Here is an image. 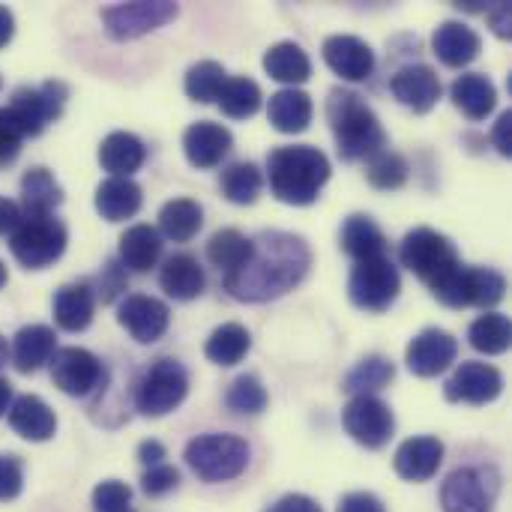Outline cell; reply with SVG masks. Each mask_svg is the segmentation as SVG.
Listing matches in <instances>:
<instances>
[{
	"label": "cell",
	"mask_w": 512,
	"mask_h": 512,
	"mask_svg": "<svg viewBox=\"0 0 512 512\" xmlns=\"http://www.w3.org/2000/svg\"><path fill=\"white\" fill-rule=\"evenodd\" d=\"M21 222V207L9 198H0V234H12Z\"/></svg>",
	"instance_id": "54"
},
{
	"label": "cell",
	"mask_w": 512,
	"mask_h": 512,
	"mask_svg": "<svg viewBox=\"0 0 512 512\" xmlns=\"http://www.w3.org/2000/svg\"><path fill=\"white\" fill-rule=\"evenodd\" d=\"M504 393V375L480 360H465L444 384L447 402L456 405H489Z\"/></svg>",
	"instance_id": "14"
},
{
	"label": "cell",
	"mask_w": 512,
	"mask_h": 512,
	"mask_svg": "<svg viewBox=\"0 0 512 512\" xmlns=\"http://www.w3.org/2000/svg\"><path fill=\"white\" fill-rule=\"evenodd\" d=\"M9 426L24 441L39 444V441H48L57 432V417L39 396H18L9 405Z\"/></svg>",
	"instance_id": "28"
},
{
	"label": "cell",
	"mask_w": 512,
	"mask_h": 512,
	"mask_svg": "<svg viewBox=\"0 0 512 512\" xmlns=\"http://www.w3.org/2000/svg\"><path fill=\"white\" fill-rule=\"evenodd\" d=\"M270 192L291 207H309L318 201L321 189L330 180V159L312 144L276 147L267 156Z\"/></svg>",
	"instance_id": "2"
},
{
	"label": "cell",
	"mask_w": 512,
	"mask_h": 512,
	"mask_svg": "<svg viewBox=\"0 0 512 512\" xmlns=\"http://www.w3.org/2000/svg\"><path fill=\"white\" fill-rule=\"evenodd\" d=\"M432 48L438 54V60L450 69H462L468 63H474L483 51V39L474 27L462 24V21H441L435 36H432Z\"/></svg>",
	"instance_id": "22"
},
{
	"label": "cell",
	"mask_w": 512,
	"mask_h": 512,
	"mask_svg": "<svg viewBox=\"0 0 512 512\" xmlns=\"http://www.w3.org/2000/svg\"><path fill=\"white\" fill-rule=\"evenodd\" d=\"M225 405H228V411H234V414L255 417V414H261V411L267 408V390H264V384H261L255 375H240V378L228 387Z\"/></svg>",
	"instance_id": "44"
},
{
	"label": "cell",
	"mask_w": 512,
	"mask_h": 512,
	"mask_svg": "<svg viewBox=\"0 0 512 512\" xmlns=\"http://www.w3.org/2000/svg\"><path fill=\"white\" fill-rule=\"evenodd\" d=\"M93 512H135L132 489L120 480H105L93 489Z\"/></svg>",
	"instance_id": "45"
},
{
	"label": "cell",
	"mask_w": 512,
	"mask_h": 512,
	"mask_svg": "<svg viewBox=\"0 0 512 512\" xmlns=\"http://www.w3.org/2000/svg\"><path fill=\"white\" fill-rule=\"evenodd\" d=\"M312 267L309 243L288 231H261L252 240V255L237 270L225 273V291L240 303H270L297 288Z\"/></svg>",
	"instance_id": "1"
},
{
	"label": "cell",
	"mask_w": 512,
	"mask_h": 512,
	"mask_svg": "<svg viewBox=\"0 0 512 512\" xmlns=\"http://www.w3.org/2000/svg\"><path fill=\"white\" fill-rule=\"evenodd\" d=\"M339 512H387V507L372 492H351L339 501Z\"/></svg>",
	"instance_id": "50"
},
{
	"label": "cell",
	"mask_w": 512,
	"mask_h": 512,
	"mask_svg": "<svg viewBox=\"0 0 512 512\" xmlns=\"http://www.w3.org/2000/svg\"><path fill=\"white\" fill-rule=\"evenodd\" d=\"M339 243H342V252L354 258V264L387 255V237H384V231L378 228V222L372 216H363V213H354V216L345 219L342 234H339Z\"/></svg>",
	"instance_id": "30"
},
{
	"label": "cell",
	"mask_w": 512,
	"mask_h": 512,
	"mask_svg": "<svg viewBox=\"0 0 512 512\" xmlns=\"http://www.w3.org/2000/svg\"><path fill=\"white\" fill-rule=\"evenodd\" d=\"M399 261L420 282H426L432 294H438L462 267V258H459L453 240L444 237L435 228H414V231H408L402 246H399Z\"/></svg>",
	"instance_id": "4"
},
{
	"label": "cell",
	"mask_w": 512,
	"mask_h": 512,
	"mask_svg": "<svg viewBox=\"0 0 512 512\" xmlns=\"http://www.w3.org/2000/svg\"><path fill=\"white\" fill-rule=\"evenodd\" d=\"M234 147V135L213 120H198L183 132V153L195 168H216Z\"/></svg>",
	"instance_id": "19"
},
{
	"label": "cell",
	"mask_w": 512,
	"mask_h": 512,
	"mask_svg": "<svg viewBox=\"0 0 512 512\" xmlns=\"http://www.w3.org/2000/svg\"><path fill=\"white\" fill-rule=\"evenodd\" d=\"M252 255V240L234 228H225V231H216L207 243V258L213 267H219L222 273H231L237 270L240 264H246V258Z\"/></svg>",
	"instance_id": "41"
},
{
	"label": "cell",
	"mask_w": 512,
	"mask_h": 512,
	"mask_svg": "<svg viewBox=\"0 0 512 512\" xmlns=\"http://www.w3.org/2000/svg\"><path fill=\"white\" fill-rule=\"evenodd\" d=\"M138 459H141V465L156 468V465H162V459H165V447H162L159 441H144V444L138 447Z\"/></svg>",
	"instance_id": "55"
},
{
	"label": "cell",
	"mask_w": 512,
	"mask_h": 512,
	"mask_svg": "<svg viewBox=\"0 0 512 512\" xmlns=\"http://www.w3.org/2000/svg\"><path fill=\"white\" fill-rule=\"evenodd\" d=\"M216 102H219L222 114H228L234 120H246V117H252L261 108L264 96H261L258 81H252L246 75H237V78H225Z\"/></svg>",
	"instance_id": "39"
},
{
	"label": "cell",
	"mask_w": 512,
	"mask_h": 512,
	"mask_svg": "<svg viewBox=\"0 0 512 512\" xmlns=\"http://www.w3.org/2000/svg\"><path fill=\"white\" fill-rule=\"evenodd\" d=\"M267 117L276 132L297 135V132L309 129V123H312V96L297 87H282L270 96Z\"/></svg>",
	"instance_id": "29"
},
{
	"label": "cell",
	"mask_w": 512,
	"mask_h": 512,
	"mask_svg": "<svg viewBox=\"0 0 512 512\" xmlns=\"http://www.w3.org/2000/svg\"><path fill=\"white\" fill-rule=\"evenodd\" d=\"M324 60L342 81H366L375 72V51L366 39L336 33L324 39Z\"/></svg>",
	"instance_id": "17"
},
{
	"label": "cell",
	"mask_w": 512,
	"mask_h": 512,
	"mask_svg": "<svg viewBox=\"0 0 512 512\" xmlns=\"http://www.w3.org/2000/svg\"><path fill=\"white\" fill-rule=\"evenodd\" d=\"M63 204V189L48 168H30L21 177V213L24 216H48Z\"/></svg>",
	"instance_id": "33"
},
{
	"label": "cell",
	"mask_w": 512,
	"mask_h": 512,
	"mask_svg": "<svg viewBox=\"0 0 512 512\" xmlns=\"http://www.w3.org/2000/svg\"><path fill=\"white\" fill-rule=\"evenodd\" d=\"M177 486H180V471L171 468V465H165V462L156 465V468H147L144 477H141V489L150 498H162V495L174 492Z\"/></svg>",
	"instance_id": "47"
},
{
	"label": "cell",
	"mask_w": 512,
	"mask_h": 512,
	"mask_svg": "<svg viewBox=\"0 0 512 512\" xmlns=\"http://www.w3.org/2000/svg\"><path fill=\"white\" fill-rule=\"evenodd\" d=\"M6 363H9V345H6V339L0 336V369H6Z\"/></svg>",
	"instance_id": "58"
},
{
	"label": "cell",
	"mask_w": 512,
	"mask_h": 512,
	"mask_svg": "<svg viewBox=\"0 0 512 512\" xmlns=\"http://www.w3.org/2000/svg\"><path fill=\"white\" fill-rule=\"evenodd\" d=\"M390 90L393 96L411 108L414 114H426L438 105L444 87H441V78L432 66L426 63H408L402 66L393 78H390Z\"/></svg>",
	"instance_id": "18"
},
{
	"label": "cell",
	"mask_w": 512,
	"mask_h": 512,
	"mask_svg": "<svg viewBox=\"0 0 512 512\" xmlns=\"http://www.w3.org/2000/svg\"><path fill=\"white\" fill-rule=\"evenodd\" d=\"M219 186H222V195L231 204L246 207V204H255L258 201V195L264 189V174L258 171L255 162H234V165H228L222 171Z\"/></svg>",
	"instance_id": "40"
},
{
	"label": "cell",
	"mask_w": 512,
	"mask_h": 512,
	"mask_svg": "<svg viewBox=\"0 0 512 512\" xmlns=\"http://www.w3.org/2000/svg\"><path fill=\"white\" fill-rule=\"evenodd\" d=\"M492 144L501 156H512V111H504L492 129Z\"/></svg>",
	"instance_id": "51"
},
{
	"label": "cell",
	"mask_w": 512,
	"mask_h": 512,
	"mask_svg": "<svg viewBox=\"0 0 512 512\" xmlns=\"http://www.w3.org/2000/svg\"><path fill=\"white\" fill-rule=\"evenodd\" d=\"M159 285L162 291L171 297V300H180V303H189L195 297L204 294V285H207V276L198 264V258L180 252V255H171L162 270H159Z\"/></svg>",
	"instance_id": "27"
},
{
	"label": "cell",
	"mask_w": 512,
	"mask_h": 512,
	"mask_svg": "<svg viewBox=\"0 0 512 512\" xmlns=\"http://www.w3.org/2000/svg\"><path fill=\"white\" fill-rule=\"evenodd\" d=\"M249 444L237 435H198L186 444V465L192 468L195 477H201L204 483H228L237 480L246 468H249Z\"/></svg>",
	"instance_id": "5"
},
{
	"label": "cell",
	"mask_w": 512,
	"mask_h": 512,
	"mask_svg": "<svg viewBox=\"0 0 512 512\" xmlns=\"http://www.w3.org/2000/svg\"><path fill=\"white\" fill-rule=\"evenodd\" d=\"M408 174H411V168H408V162H405V156L402 153H396V150H378L372 159H366V180L375 186V189H384V192H390V189H402L405 183H408Z\"/></svg>",
	"instance_id": "43"
},
{
	"label": "cell",
	"mask_w": 512,
	"mask_h": 512,
	"mask_svg": "<svg viewBox=\"0 0 512 512\" xmlns=\"http://www.w3.org/2000/svg\"><path fill=\"white\" fill-rule=\"evenodd\" d=\"M345 432L366 450H381L390 444L396 432V417L387 402L378 396H351V402L342 411Z\"/></svg>",
	"instance_id": "12"
},
{
	"label": "cell",
	"mask_w": 512,
	"mask_h": 512,
	"mask_svg": "<svg viewBox=\"0 0 512 512\" xmlns=\"http://www.w3.org/2000/svg\"><path fill=\"white\" fill-rule=\"evenodd\" d=\"M204 225V210L192 198H174L159 210V231L174 243H189Z\"/></svg>",
	"instance_id": "35"
},
{
	"label": "cell",
	"mask_w": 512,
	"mask_h": 512,
	"mask_svg": "<svg viewBox=\"0 0 512 512\" xmlns=\"http://www.w3.org/2000/svg\"><path fill=\"white\" fill-rule=\"evenodd\" d=\"M0 87H3V81H0Z\"/></svg>",
	"instance_id": "60"
},
{
	"label": "cell",
	"mask_w": 512,
	"mask_h": 512,
	"mask_svg": "<svg viewBox=\"0 0 512 512\" xmlns=\"http://www.w3.org/2000/svg\"><path fill=\"white\" fill-rule=\"evenodd\" d=\"M444 462V444L432 435H420V438H408L399 450H396V474L408 483H426L438 474Z\"/></svg>",
	"instance_id": "21"
},
{
	"label": "cell",
	"mask_w": 512,
	"mask_h": 512,
	"mask_svg": "<svg viewBox=\"0 0 512 512\" xmlns=\"http://www.w3.org/2000/svg\"><path fill=\"white\" fill-rule=\"evenodd\" d=\"M12 33H15V15L6 6H0V48L9 45Z\"/></svg>",
	"instance_id": "56"
},
{
	"label": "cell",
	"mask_w": 512,
	"mask_h": 512,
	"mask_svg": "<svg viewBox=\"0 0 512 512\" xmlns=\"http://www.w3.org/2000/svg\"><path fill=\"white\" fill-rule=\"evenodd\" d=\"M162 258V234L153 225H132L120 237L117 261L123 270L132 273H147L159 264Z\"/></svg>",
	"instance_id": "26"
},
{
	"label": "cell",
	"mask_w": 512,
	"mask_h": 512,
	"mask_svg": "<svg viewBox=\"0 0 512 512\" xmlns=\"http://www.w3.org/2000/svg\"><path fill=\"white\" fill-rule=\"evenodd\" d=\"M264 69H267L270 78H276V81H282L288 87H297V84L309 81L312 60L297 42H276L264 54Z\"/></svg>",
	"instance_id": "34"
},
{
	"label": "cell",
	"mask_w": 512,
	"mask_h": 512,
	"mask_svg": "<svg viewBox=\"0 0 512 512\" xmlns=\"http://www.w3.org/2000/svg\"><path fill=\"white\" fill-rule=\"evenodd\" d=\"M24 489V468L18 456H0V501H15Z\"/></svg>",
	"instance_id": "48"
},
{
	"label": "cell",
	"mask_w": 512,
	"mask_h": 512,
	"mask_svg": "<svg viewBox=\"0 0 512 512\" xmlns=\"http://www.w3.org/2000/svg\"><path fill=\"white\" fill-rule=\"evenodd\" d=\"M327 120L339 147V156L345 162L372 159L378 150L387 147L384 126L378 114L366 105V99L354 90L336 87L327 96Z\"/></svg>",
	"instance_id": "3"
},
{
	"label": "cell",
	"mask_w": 512,
	"mask_h": 512,
	"mask_svg": "<svg viewBox=\"0 0 512 512\" xmlns=\"http://www.w3.org/2000/svg\"><path fill=\"white\" fill-rule=\"evenodd\" d=\"M264 512H324L312 498H306V495H285V498H279L270 510Z\"/></svg>",
	"instance_id": "52"
},
{
	"label": "cell",
	"mask_w": 512,
	"mask_h": 512,
	"mask_svg": "<svg viewBox=\"0 0 512 512\" xmlns=\"http://www.w3.org/2000/svg\"><path fill=\"white\" fill-rule=\"evenodd\" d=\"M402 291V276L396 264L381 255L369 261H357L348 279V297L363 312H387Z\"/></svg>",
	"instance_id": "8"
},
{
	"label": "cell",
	"mask_w": 512,
	"mask_h": 512,
	"mask_svg": "<svg viewBox=\"0 0 512 512\" xmlns=\"http://www.w3.org/2000/svg\"><path fill=\"white\" fill-rule=\"evenodd\" d=\"M225 78L228 75H225V66L222 63H216V60H198V63L189 66L186 81H183V90H186V96L192 102L207 105V102H216Z\"/></svg>",
	"instance_id": "42"
},
{
	"label": "cell",
	"mask_w": 512,
	"mask_h": 512,
	"mask_svg": "<svg viewBox=\"0 0 512 512\" xmlns=\"http://www.w3.org/2000/svg\"><path fill=\"white\" fill-rule=\"evenodd\" d=\"M3 285H6V264L0 261V288H3Z\"/></svg>",
	"instance_id": "59"
},
{
	"label": "cell",
	"mask_w": 512,
	"mask_h": 512,
	"mask_svg": "<svg viewBox=\"0 0 512 512\" xmlns=\"http://www.w3.org/2000/svg\"><path fill=\"white\" fill-rule=\"evenodd\" d=\"M396 378V366L393 360L381 357V354H372V357H363L342 381V390L351 393V396H375L378 390H384L390 381Z\"/></svg>",
	"instance_id": "37"
},
{
	"label": "cell",
	"mask_w": 512,
	"mask_h": 512,
	"mask_svg": "<svg viewBox=\"0 0 512 512\" xmlns=\"http://www.w3.org/2000/svg\"><path fill=\"white\" fill-rule=\"evenodd\" d=\"M123 291H126V270L120 267V261H108L99 273V288L93 294H99L102 303H111Z\"/></svg>",
	"instance_id": "49"
},
{
	"label": "cell",
	"mask_w": 512,
	"mask_h": 512,
	"mask_svg": "<svg viewBox=\"0 0 512 512\" xmlns=\"http://www.w3.org/2000/svg\"><path fill=\"white\" fill-rule=\"evenodd\" d=\"M489 21H492V30H495L501 39H510V33H512L510 3H498V6L489 12Z\"/></svg>",
	"instance_id": "53"
},
{
	"label": "cell",
	"mask_w": 512,
	"mask_h": 512,
	"mask_svg": "<svg viewBox=\"0 0 512 512\" xmlns=\"http://www.w3.org/2000/svg\"><path fill=\"white\" fill-rule=\"evenodd\" d=\"M117 321L120 327L141 345H153L168 333L171 312L162 300L147 297V294H129L117 306Z\"/></svg>",
	"instance_id": "15"
},
{
	"label": "cell",
	"mask_w": 512,
	"mask_h": 512,
	"mask_svg": "<svg viewBox=\"0 0 512 512\" xmlns=\"http://www.w3.org/2000/svg\"><path fill=\"white\" fill-rule=\"evenodd\" d=\"M468 342H471L474 351H480V354H486V357H498V354L510 351V318L501 315V312H486V315H480V318L468 327Z\"/></svg>",
	"instance_id": "38"
},
{
	"label": "cell",
	"mask_w": 512,
	"mask_h": 512,
	"mask_svg": "<svg viewBox=\"0 0 512 512\" xmlns=\"http://www.w3.org/2000/svg\"><path fill=\"white\" fill-rule=\"evenodd\" d=\"M54 330L45 327V324H30V327H21L12 339V348H9V360L12 366L21 372V375H30L36 369H42L54 351H57V342H54Z\"/></svg>",
	"instance_id": "23"
},
{
	"label": "cell",
	"mask_w": 512,
	"mask_h": 512,
	"mask_svg": "<svg viewBox=\"0 0 512 512\" xmlns=\"http://www.w3.org/2000/svg\"><path fill=\"white\" fill-rule=\"evenodd\" d=\"M147 159V147L138 135L132 132H111L99 144V165L111 177H132Z\"/></svg>",
	"instance_id": "32"
},
{
	"label": "cell",
	"mask_w": 512,
	"mask_h": 512,
	"mask_svg": "<svg viewBox=\"0 0 512 512\" xmlns=\"http://www.w3.org/2000/svg\"><path fill=\"white\" fill-rule=\"evenodd\" d=\"M444 512H492V492L477 468H459L441 489Z\"/></svg>",
	"instance_id": "20"
},
{
	"label": "cell",
	"mask_w": 512,
	"mask_h": 512,
	"mask_svg": "<svg viewBox=\"0 0 512 512\" xmlns=\"http://www.w3.org/2000/svg\"><path fill=\"white\" fill-rule=\"evenodd\" d=\"M51 366V381L60 393L66 396H90L93 390L102 387L105 381V366L96 354L87 348H57L54 357L48 360Z\"/></svg>",
	"instance_id": "13"
},
{
	"label": "cell",
	"mask_w": 512,
	"mask_h": 512,
	"mask_svg": "<svg viewBox=\"0 0 512 512\" xmlns=\"http://www.w3.org/2000/svg\"><path fill=\"white\" fill-rule=\"evenodd\" d=\"M144 192L132 177H108L96 186V213L108 222H126L141 210Z\"/></svg>",
	"instance_id": "25"
},
{
	"label": "cell",
	"mask_w": 512,
	"mask_h": 512,
	"mask_svg": "<svg viewBox=\"0 0 512 512\" xmlns=\"http://www.w3.org/2000/svg\"><path fill=\"white\" fill-rule=\"evenodd\" d=\"M504 294H507V279L498 270L462 264L459 273L435 297L450 309H465V306L492 309L504 300Z\"/></svg>",
	"instance_id": "10"
},
{
	"label": "cell",
	"mask_w": 512,
	"mask_h": 512,
	"mask_svg": "<svg viewBox=\"0 0 512 512\" xmlns=\"http://www.w3.org/2000/svg\"><path fill=\"white\" fill-rule=\"evenodd\" d=\"M189 393V375L174 357L153 360L135 384V408L144 417H165L183 405Z\"/></svg>",
	"instance_id": "7"
},
{
	"label": "cell",
	"mask_w": 512,
	"mask_h": 512,
	"mask_svg": "<svg viewBox=\"0 0 512 512\" xmlns=\"http://www.w3.org/2000/svg\"><path fill=\"white\" fill-rule=\"evenodd\" d=\"M9 405H12V384L6 378H0V417L9 414Z\"/></svg>",
	"instance_id": "57"
},
{
	"label": "cell",
	"mask_w": 512,
	"mask_h": 512,
	"mask_svg": "<svg viewBox=\"0 0 512 512\" xmlns=\"http://www.w3.org/2000/svg\"><path fill=\"white\" fill-rule=\"evenodd\" d=\"M21 141H24L21 126L15 123L9 108H0V168H6V165H12L18 159Z\"/></svg>",
	"instance_id": "46"
},
{
	"label": "cell",
	"mask_w": 512,
	"mask_h": 512,
	"mask_svg": "<svg viewBox=\"0 0 512 512\" xmlns=\"http://www.w3.org/2000/svg\"><path fill=\"white\" fill-rule=\"evenodd\" d=\"M66 225L60 219H54V213L48 216H24L15 225V231L9 234V252L15 255V261L27 270H45L48 264H54L63 249H66Z\"/></svg>",
	"instance_id": "6"
},
{
	"label": "cell",
	"mask_w": 512,
	"mask_h": 512,
	"mask_svg": "<svg viewBox=\"0 0 512 512\" xmlns=\"http://www.w3.org/2000/svg\"><path fill=\"white\" fill-rule=\"evenodd\" d=\"M459 357V342L456 336H450L447 330L429 327L420 336L411 339L408 351H405V363L417 378H435L441 372H447Z\"/></svg>",
	"instance_id": "16"
},
{
	"label": "cell",
	"mask_w": 512,
	"mask_h": 512,
	"mask_svg": "<svg viewBox=\"0 0 512 512\" xmlns=\"http://www.w3.org/2000/svg\"><path fill=\"white\" fill-rule=\"evenodd\" d=\"M99 15H102V24H105L111 39L129 42V39L147 36V33L165 27L168 21H174L180 15V6L168 3V0H153V3L150 0H138V3L105 6Z\"/></svg>",
	"instance_id": "9"
},
{
	"label": "cell",
	"mask_w": 512,
	"mask_h": 512,
	"mask_svg": "<svg viewBox=\"0 0 512 512\" xmlns=\"http://www.w3.org/2000/svg\"><path fill=\"white\" fill-rule=\"evenodd\" d=\"M96 312V294L87 282H75V285H63L54 294V321L57 327L69 330V333H81L90 327Z\"/></svg>",
	"instance_id": "31"
},
{
	"label": "cell",
	"mask_w": 512,
	"mask_h": 512,
	"mask_svg": "<svg viewBox=\"0 0 512 512\" xmlns=\"http://www.w3.org/2000/svg\"><path fill=\"white\" fill-rule=\"evenodd\" d=\"M450 99L465 117L486 120L498 105V90H495V84H492V78L486 72H465V75H459L453 81Z\"/></svg>",
	"instance_id": "24"
},
{
	"label": "cell",
	"mask_w": 512,
	"mask_h": 512,
	"mask_svg": "<svg viewBox=\"0 0 512 512\" xmlns=\"http://www.w3.org/2000/svg\"><path fill=\"white\" fill-rule=\"evenodd\" d=\"M66 84L63 81H45L42 87H21L12 93V102L6 105L15 123L21 126L24 138L42 135L48 123H54L63 114L66 105Z\"/></svg>",
	"instance_id": "11"
},
{
	"label": "cell",
	"mask_w": 512,
	"mask_h": 512,
	"mask_svg": "<svg viewBox=\"0 0 512 512\" xmlns=\"http://www.w3.org/2000/svg\"><path fill=\"white\" fill-rule=\"evenodd\" d=\"M252 348V336L243 324H222L210 333L204 345V357L216 366H237Z\"/></svg>",
	"instance_id": "36"
}]
</instances>
